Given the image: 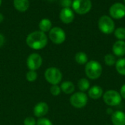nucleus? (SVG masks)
Returning a JSON list of instances; mask_svg holds the SVG:
<instances>
[{
    "mask_svg": "<svg viewBox=\"0 0 125 125\" xmlns=\"http://www.w3.org/2000/svg\"><path fill=\"white\" fill-rule=\"evenodd\" d=\"M26 42L28 46L32 49L40 50L47 46L48 38L45 33L41 31H34L27 35Z\"/></svg>",
    "mask_w": 125,
    "mask_h": 125,
    "instance_id": "nucleus-1",
    "label": "nucleus"
},
{
    "mask_svg": "<svg viewBox=\"0 0 125 125\" xmlns=\"http://www.w3.org/2000/svg\"><path fill=\"white\" fill-rule=\"evenodd\" d=\"M85 74L90 80H97L103 74V66L100 62L92 60L88 61L85 66Z\"/></svg>",
    "mask_w": 125,
    "mask_h": 125,
    "instance_id": "nucleus-2",
    "label": "nucleus"
},
{
    "mask_svg": "<svg viewBox=\"0 0 125 125\" xmlns=\"http://www.w3.org/2000/svg\"><path fill=\"white\" fill-rule=\"evenodd\" d=\"M98 27L103 33L110 35L115 30V23L111 17L105 15L100 18L98 21Z\"/></svg>",
    "mask_w": 125,
    "mask_h": 125,
    "instance_id": "nucleus-3",
    "label": "nucleus"
},
{
    "mask_svg": "<svg viewBox=\"0 0 125 125\" xmlns=\"http://www.w3.org/2000/svg\"><path fill=\"white\" fill-rule=\"evenodd\" d=\"M103 99L105 104L109 107L118 106L122 100V98L117 91L108 90L105 91L103 95Z\"/></svg>",
    "mask_w": 125,
    "mask_h": 125,
    "instance_id": "nucleus-4",
    "label": "nucleus"
},
{
    "mask_svg": "<svg viewBox=\"0 0 125 125\" xmlns=\"http://www.w3.org/2000/svg\"><path fill=\"white\" fill-rule=\"evenodd\" d=\"M44 75L45 80L52 85H58L62 80V74L61 71L55 67H50L47 69Z\"/></svg>",
    "mask_w": 125,
    "mask_h": 125,
    "instance_id": "nucleus-5",
    "label": "nucleus"
},
{
    "mask_svg": "<svg viewBox=\"0 0 125 125\" xmlns=\"http://www.w3.org/2000/svg\"><path fill=\"white\" fill-rule=\"evenodd\" d=\"M88 100V96L84 92L81 91L73 94L70 98V102L71 105L77 109L83 108L87 105Z\"/></svg>",
    "mask_w": 125,
    "mask_h": 125,
    "instance_id": "nucleus-6",
    "label": "nucleus"
},
{
    "mask_svg": "<svg viewBox=\"0 0 125 125\" xmlns=\"http://www.w3.org/2000/svg\"><path fill=\"white\" fill-rule=\"evenodd\" d=\"M92 7L91 0H73L72 7L73 10L79 14L84 15L88 13Z\"/></svg>",
    "mask_w": 125,
    "mask_h": 125,
    "instance_id": "nucleus-7",
    "label": "nucleus"
},
{
    "mask_svg": "<svg viewBox=\"0 0 125 125\" xmlns=\"http://www.w3.org/2000/svg\"><path fill=\"white\" fill-rule=\"evenodd\" d=\"M49 38L55 44H62L66 40L65 32L60 27H53L49 31Z\"/></svg>",
    "mask_w": 125,
    "mask_h": 125,
    "instance_id": "nucleus-8",
    "label": "nucleus"
},
{
    "mask_svg": "<svg viewBox=\"0 0 125 125\" xmlns=\"http://www.w3.org/2000/svg\"><path fill=\"white\" fill-rule=\"evenodd\" d=\"M42 64V57L37 53H32L29 55L26 60V65L29 70L36 71L41 67Z\"/></svg>",
    "mask_w": 125,
    "mask_h": 125,
    "instance_id": "nucleus-9",
    "label": "nucleus"
},
{
    "mask_svg": "<svg viewBox=\"0 0 125 125\" xmlns=\"http://www.w3.org/2000/svg\"><path fill=\"white\" fill-rule=\"evenodd\" d=\"M109 13L112 18L122 19L125 17V5L121 2H116L109 9Z\"/></svg>",
    "mask_w": 125,
    "mask_h": 125,
    "instance_id": "nucleus-10",
    "label": "nucleus"
},
{
    "mask_svg": "<svg viewBox=\"0 0 125 125\" xmlns=\"http://www.w3.org/2000/svg\"><path fill=\"white\" fill-rule=\"evenodd\" d=\"M60 20L64 24H70L75 18V14L71 8H62L59 13Z\"/></svg>",
    "mask_w": 125,
    "mask_h": 125,
    "instance_id": "nucleus-11",
    "label": "nucleus"
},
{
    "mask_svg": "<svg viewBox=\"0 0 125 125\" xmlns=\"http://www.w3.org/2000/svg\"><path fill=\"white\" fill-rule=\"evenodd\" d=\"M48 110L49 108L48 104L44 102H40L34 106L33 109V113L36 117L42 118L48 113Z\"/></svg>",
    "mask_w": 125,
    "mask_h": 125,
    "instance_id": "nucleus-12",
    "label": "nucleus"
},
{
    "mask_svg": "<svg viewBox=\"0 0 125 125\" xmlns=\"http://www.w3.org/2000/svg\"><path fill=\"white\" fill-rule=\"evenodd\" d=\"M112 52L114 56L122 57L125 55V41H116L112 46Z\"/></svg>",
    "mask_w": 125,
    "mask_h": 125,
    "instance_id": "nucleus-13",
    "label": "nucleus"
},
{
    "mask_svg": "<svg viewBox=\"0 0 125 125\" xmlns=\"http://www.w3.org/2000/svg\"><path fill=\"white\" fill-rule=\"evenodd\" d=\"M103 89L100 85H93L90 87L88 91V96L91 99L94 100L99 99L100 98L103 97Z\"/></svg>",
    "mask_w": 125,
    "mask_h": 125,
    "instance_id": "nucleus-14",
    "label": "nucleus"
},
{
    "mask_svg": "<svg viewBox=\"0 0 125 125\" xmlns=\"http://www.w3.org/2000/svg\"><path fill=\"white\" fill-rule=\"evenodd\" d=\"M111 119L113 125H125V113L122 111H114Z\"/></svg>",
    "mask_w": 125,
    "mask_h": 125,
    "instance_id": "nucleus-15",
    "label": "nucleus"
},
{
    "mask_svg": "<svg viewBox=\"0 0 125 125\" xmlns=\"http://www.w3.org/2000/svg\"><path fill=\"white\" fill-rule=\"evenodd\" d=\"M15 8L19 12H26L29 7V0H13Z\"/></svg>",
    "mask_w": 125,
    "mask_h": 125,
    "instance_id": "nucleus-16",
    "label": "nucleus"
},
{
    "mask_svg": "<svg viewBox=\"0 0 125 125\" xmlns=\"http://www.w3.org/2000/svg\"><path fill=\"white\" fill-rule=\"evenodd\" d=\"M61 90L65 94H73L75 91V87L73 82L71 81H64L60 85Z\"/></svg>",
    "mask_w": 125,
    "mask_h": 125,
    "instance_id": "nucleus-17",
    "label": "nucleus"
},
{
    "mask_svg": "<svg viewBox=\"0 0 125 125\" xmlns=\"http://www.w3.org/2000/svg\"><path fill=\"white\" fill-rule=\"evenodd\" d=\"M39 28L40 31L44 33L49 32L52 29V23L51 20L48 18H42L39 23Z\"/></svg>",
    "mask_w": 125,
    "mask_h": 125,
    "instance_id": "nucleus-18",
    "label": "nucleus"
},
{
    "mask_svg": "<svg viewBox=\"0 0 125 125\" xmlns=\"http://www.w3.org/2000/svg\"><path fill=\"white\" fill-rule=\"evenodd\" d=\"M115 68L117 73L122 76H125V58L121 57L116 60Z\"/></svg>",
    "mask_w": 125,
    "mask_h": 125,
    "instance_id": "nucleus-19",
    "label": "nucleus"
},
{
    "mask_svg": "<svg viewBox=\"0 0 125 125\" xmlns=\"http://www.w3.org/2000/svg\"><path fill=\"white\" fill-rule=\"evenodd\" d=\"M75 60L79 65H86L89 61L87 55L83 52H77L75 55Z\"/></svg>",
    "mask_w": 125,
    "mask_h": 125,
    "instance_id": "nucleus-20",
    "label": "nucleus"
},
{
    "mask_svg": "<svg viewBox=\"0 0 125 125\" xmlns=\"http://www.w3.org/2000/svg\"><path fill=\"white\" fill-rule=\"evenodd\" d=\"M78 88L81 92H86L90 88V83L86 78H81L78 82Z\"/></svg>",
    "mask_w": 125,
    "mask_h": 125,
    "instance_id": "nucleus-21",
    "label": "nucleus"
},
{
    "mask_svg": "<svg viewBox=\"0 0 125 125\" xmlns=\"http://www.w3.org/2000/svg\"><path fill=\"white\" fill-rule=\"evenodd\" d=\"M104 62L106 66L111 67L116 64V57L113 54H107L104 57Z\"/></svg>",
    "mask_w": 125,
    "mask_h": 125,
    "instance_id": "nucleus-22",
    "label": "nucleus"
},
{
    "mask_svg": "<svg viewBox=\"0 0 125 125\" xmlns=\"http://www.w3.org/2000/svg\"><path fill=\"white\" fill-rule=\"evenodd\" d=\"M114 35L119 41H125V27H119L115 29Z\"/></svg>",
    "mask_w": 125,
    "mask_h": 125,
    "instance_id": "nucleus-23",
    "label": "nucleus"
},
{
    "mask_svg": "<svg viewBox=\"0 0 125 125\" xmlns=\"http://www.w3.org/2000/svg\"><path fill=\"white\" fill-rule=\"evenodd\" d=\"M26 78L27 80V81L29 82H34L37 80V74L35 71H31V70H29L27 73H26Z\"/></svg>",
    "mask_w": 125,
    "mask_h": 125,
    "instance_id": "nucleus-24",
    "label": "nucleus"
},
{
    "mask_svg": "<svg viewBox=\"0 0 125 125\" xmlns=\"http://www.w3.org/2000/svg\"><path fill=\"white\" fill-rule=\"evenodd\" d=\"M50 92L51 94L54 96V97H57L59 96L61 92H62V90H61V88L60 86H59L58 85H53L50 88Z\"/></svg>",
    "mask_w": 125,
    "mask_h": 125,
    "instance_id": "nucleus-25",
    "label": "nucleus"
},
{
    "mask_svg": "<svg viewBox=\"0 0 125 125\" xmlns=\"http://www.w3.org/2000/svg\"><path fill=\"white\" fill-rule=\"evenodd\" d=\"M36 125H53V123L51 122V120L42 117V118H40L37 120Z\"/></svg>",
    "mask_w": 125,
    "mask_h": 125,
    "instance_id": "nucleus-26",
    "label": "nucleus"
},
{
    "mask_svg": "<svg viewBox=\"0 0 125 125\" xmlns=\"http://www.w3.org/2000/svg\"><path fill=\"white\" fill-rule=\"evenodd\" d=\"M37 122L34 117H26L23 121V125H36Z\"/></svg>",
    "mask_w": 125,
    "mask_h": 125,
    "instance_id": "nucleus-27",
    "label": "nucleus"
},
{
    "mask_svg": "<svg viewBox=\"0 0 125 125\" xmlns=\"http://www.w3.org/2000/svg\"><path fill=\"white\" fill-rule=\"evenodd\" d=\"M72 4V0H60V4L62 7H63V8H70Z\"/></svg>",
    "mask_w": 125,
    "mask_h": 125,
    "instance_id": "nucleus-28",
    "label": "nucleus"
},
{
    "mask_svg": "<svg viewBox=\"0 0 125 125\" xmlns=\"http://www.w3.org/2000/svg\"><path fill=\"white\" fill-rule=\"evenodd\" d=\"M119 94L122 97V99H125V83L124 85H122L121 88H120V91H119Z\"/></svg>",
    "mask_w": 125,
    "mask_h": 125,
    "instance_id": "nucleus-29",
    "label": "nucleus"
},
{
    "mask_svg": "<svg viewBox=\"0 0 125 125\" xmlns=\"http://www.w3.org/2000/svg\"><path fill=\"white\" fill-rule=\"evenodd\" d=\"M4 41H5V38H4V36L1 34H0V47H1L4 43Z\"/></svg>",
    "mask_w": 125,
    "mask_h": 125,
    "instance_id": "nucleus-30",
    "label": "nucleus"
},
{
    "mask_svg": "<svg viewBox=\"0 0 125 125\" xmlns=\"http://www.w3.org/2000/svg\"><path fill=\"white\" fill-rule=\"evenodd\" d=\"M114 110L111 108H107V110H106V113H107V114L108 115H112L113 114V113H114Z\"/></svg>",
    "mask_w": 125,
    "mask_h": 125,
    "instance_id": "nucleus-31",
    "label": "nucleus"
},
{
    "mask_svg": "<svg viewBox=\"0 0 125 125\" xmlns=\"http://www.w3.org/2000/svg\"><path fill=\"white\" fill-rule=\"evenodd\" d=\"M3 21H4V15L2 13H0V23H1Z\"/></svg>",
    "mask_w": 125,
    "mask_h": 125,
    "instance_id": "nucleus-32",
    "label": "nucleus"
},
{
    "mask_svg": "<svg viewBox=\"0 0 125 125\" xmlns=\"http://www.w3.org/2000/svg\"><path fill=\"white\" fill-rule=\"evenodd\" d=\"M1 1H1V0H0V6H1Z\"/></svg>",
    "mask_w": 125,
    "mask_h": 125,
    "instance_id": "nucleus-33",
    "label": "nucleus"
},
{
    "mask_svg": "<svg viewBox=\"0 0 125 125\" xmlns=\"http://www.w3.org/2000/svg\"><path fill=\"white\" fill-rule=\"evenodd\" d=\"M124 4L125 5V0H124Z\"/></svg>",
    "mask_w": 125,
    "mask_h": 125,
    "instance_id": "nucleus-34",
    "label": "nucleus"
},
{
    "mask_svg": "<svg viewBox=\"0 0 125 125\" xmlns=\"http://www.w3.org/2000/svg\"><path fill=\"white\" fill-rule=\"evenodd\" d=\"M48 1H53V0H48Z\"/></svg>",
    "mask_w": 125,
    "mask_h": 125,
    "instance_id": "nucleus-35",
    "label": "nucleus"
}]
</instances>
